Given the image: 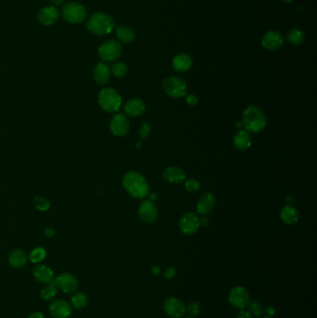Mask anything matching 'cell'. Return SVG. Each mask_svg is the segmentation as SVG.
<instances>
[{
    "mask_svg": "<svg viewBox=\"0 0 317 318\" xmlns=\"http://www.w3.org/2000/svg\"><path fill=\"white\" fill-rule=\"evenodd\" d=\"M60 16V11L54 6H46L39 10L38 14V22L45 25L49 26L56 23Z\"/></svg>",
    "mask_w": 317,
    "mask_h": 318,
    "instance_id": "9a60e30c",
    "label": "cell"
},
{
    "mask_svg": "<svg viewBox=\"0 0 317 318\" xmlns=\"http://www.w3.org/2000/svg\"><path fill=\"white\" fill-rule=\"evenodd\" d=\"M252 318L251 315L248 312V311H241L239 312V314L237 315V318Z\"/></svg>",
    "mask_w": 317,
    "mask_h": 318,
    "instance_id": "60d3db41",
    "label": "cell"
},
{
    "mask_svg": "<svg viewBox=\"0 0 317 318\" xmlns=\"http://www.w3.org/2000/svg\"><path fill=\"white\" fill-rule=\"evenodd\" d=\"M266 313H267V315H268L269 317H271V316H273L274 313H275V309L273 308L272 306H268V307L266 308Z\"/></svg>",
    "mask_w": 317,
    "mask_h": 318,
    "instance_id": "f6af8a7d",
    "label": "cell"
},
{
    "mask_svg": "<svg viewBox=\"0 0 317 318\" xmlns=\"http://www.w3.org/2000/svg\"><path fill=\"white\" fill-rule=\"evenodd\" d=\"M122 184L127 193L134 198L141 199L149 195L148 182L138 171L131 170L127 172L122 179Z\"/></svg>",
    "mask_w": 317,
    "mask_h": 318,
    "instance_id": "6da1fadb",
    "label": "cell"
},
{
    "mask_svg": "<svg viewBox=\"0 0 317 318\" xmlns=\"http://www.w3.org/2000/svg\"><path fill=\"white\" fill-rule=\"evenodd\" d=\"M215 204H216V198L214 194L211 192H206L199 198L196 205V211L200 215H207L213 210Z\"/></svg>",
    "mask_w": 317,
    "mask_h": 318,
    "instance_id": "e0dca14e",
    "label": "cell"
},
{
    "mask_svg": "<svg viewBox=\"0 0 317 318\" xmlns=\"http://www.w3.org/2000/svg\"><path fill=\"white\" fill-rule=\"evenodd\" d=\"M271 318V317H267V318Z\"/></svg>",
    "mask_w": 317,
    "mask_h": 318,
    "instance_id": "681fc988",
    "label": "cell"
},
{
    "mask_svg": "<svg viewBox=\"0 0 317 318\" xmlns=\"http://www.w3.org/2000/svg\"><path fill=\"white\" fill-rule=\"evenodd\" d=\"M27 262V255L23 250L16 249L13 250L9 255V263L14 269H20L23 267Z\"/></svg>",
    "mask_w": 317,
    "mask_h": 318,
    "instance_id": "d4e9b609",
    "label": "cell"
},
{
    "mask_svg": "<svg viewBox=\"0 0 317 318\" xmlns=\"http://www.w3.org/2000/svg\"><path fill=\"white\" fill-rule=\"evenodd\" d=\"M71 302H72V305L75 309L80 310V309L85 308L87 306V304L89 302V298H88L87 294H85L83 292H76L72 296Z\"/></svg>",
    "mask_w": 317,
    "mask_h": 318,
    "instance_id": "4316f807",
    "label": "cell"
},
{
    "mask_svg": "<svg viewBox=\"0 0 317 318\" xmlns=\"http://www.w3.org/2000/svg\"><path fill=\"white\" fill-rule=\"evenodd\" d=\"M185 189L191 194H196L200 189V182L195 178L188 179L185 182Z\"/></svg>",
    "mask_w": 317,
    "mask_h": 318,
    "instance_id": "836d02e7",
    "label": "cell"
},
{
    "mask_svg": "<svg viewBox=\"0 0 317 318\" xmlns=\"http://www.w3.org/2000/svg\"><path fill=\"white\" fill-rule=\"evenodd\" d=\"M179 227L183 234L192 235L196 234L200 227L199 217L194 212H187L180 219Z\"/></svg>",
    "mask_w": 317,
    "mask_h": 318,
    "instance_id": "9c48e42d",
    "label": "cell"
},
{
    "mask_svg": "<svg viewBox=\"0 0 317 318\" xmlns=\"http://www.w3.org/2000/svg\"><path fill=\"white\" fill-rule=\"evenodd\" d=\"M33 275L36 280L42 284H48L54 281V273L46 265H38L33 270Z\"/></svg>",
    "mask_w": 317,
    "mask_h": 318,
    "instance_id": "44dd1931",
    "label": "cell"
},
{
    "mask_svg": "<svg viewBox=\"0 0 317 318\" xmlns=\"http://www.w3.org/2000/svg\"><path fill=\"white\" fill-rule=\"evenodd\" d=\"M151 271H152V273H153L154 274L158 275L159 273H161V269H160V267H159L158 265H153L152 268H151Z\"/></svg>",
    "mask_w": 317,
    "mask_h": 318,
    "instance_id": "b9f144b4",
    "label": "cell"
},
{
    "mask_svg": "<svg viewBox=\"0 0 317 318\" xmlns=\"http://www.w3.org/2000/svg\"><path fill=\"white\" fill-rule=\"evenodd\" d=\"M86 25L87 29L93 35L106 36L114 28V22L108 13L96 12L88 19Z\"/></svg>",
    "mask_w": 317,
    "mask_h": 318,
    "instance_id": "3957f363",
    "label": "cell"
},
{
    "mask_svg": "<svg viewBox=\"0 0 317 318\" xmlns=\"http://www.w3.org/2000/svg\"><path fill=\"white\" fill-rule=\"evenodd\" d=\"M284 44V38L282 34L276 31H269L261 39V45L269 51H274L279 49Z\"/></svg>",
    "mask_w": 317,
    "mask_h": 318,
    "instance_id": "5bb4252c",
    "label": "cell"
},
{
    "mask_svg": "<svg viewBox=\"0 0 317 318\" xmlns=\"http://www.w3.org/2000/svg\"><path fill=\"white\" fill-rule=\"evenodd\" d=\"M150 198H151V200H157L158 199V195L156 194V193H151L150 194Z\"/></svg>",
    "mask_w": 317,
    "mask_h": 318,
    "instance_id": "bcb514c9",
    "label": "cell"
},
{
    "mask_svg": "<svg viewBox=\"0 0 317 318\" xmlns=\"http://www.w3.org/2000/svg\"><path fill=\"white\" fill-rule=\"evenodd\" d=\"M146 109L144 102L138 98L128 100L124 105V112L131 117H137L141 115Z\"/></svg>",
    "mask_w": 317,
    "mask_h": 318,
    "instance_id": "ac0fdd59",
    "label": "cell"
},
{
    "mask_svg": "<svg viewBox=\"0 0 317 318\" xmlns=\"http://www.w3.org/2000/svg\"><path fill=\"white\" fill-rule=\"evenodd\" d=\"M233 146L238 151L245 152L249 149L252 143L251 137L249 131L244 130L238 131L233 137Z\"/></svg>",
    "mask_w": 317,
    "mask_h": 318,
    "instance_id": "7402d4cb",
    "label": "cell"
},
{
    "mask_svg": "<svg viewBox=\"0 0 317 318\" xmlns=\"http://www.w3.org/2000/svg\"><path fill=\"white\" fill-rule=\"evenodd\" d=\"M283 1H284V2H286V3H289H289H291L293 0H283Z\"/></svg>",
    "mask_w": 317,
    "mask_h": 318,
    "instance_id": "c3c4849f",
    "label": "cell"
},
{
    "mask_svg": "<svg viewBox=\"0 0 317 318\" xmlns=\"http://www.w3.org/2000/svg\"><path fill=\"white\" fill-rule=\"evenodd\" d=\"M47 256V251L44 248H41V247H38V248H36L32 252L30 253V256H29V259L30 261L34 263H39V262H42Z\"/></svg>",
    "mask_w": 317,
    "mask_h": 318,
    "instance_id": "1f68e13d",
    "label": "cell"
},
{
    "mask_svg": "<svg viewBox=\"0 0 317 318\" xmlns=\"http://www.w3.org/2000/svg\"><path fill=\"white\" fill-rule=\"evenodd\" d=\"M98 103L105 112H117L121 107V96L114 89L105 88L98 94Z\"/></svg>",
    "mask_w": 317,
    "mask_h": 318,
    "instance_id": "277c9868",
    "label": "cell"
},
{
    "mask_svg": "<svg viewBox=\"0 0 317 318\" xmlns=\"http://www.w3.org/2000/svg\"><path fill=\"white\" fill-rule=\"evenodd\" d=\"M116 36H117L118 39L125 44L133 42L135 40V38H136L134 31L128 25L118 26L116 28Z\"/></svg>",
    "mask_w": 317,
    "mask_h": 318,
    "instance_id": "484cf974",
    "label": "cell"
},
{
    "mask_svg": "<svg viewBox=\"0 0 317 318\" xmlns=\"http://www.w3.org/2000/svg\"><path fill=\"white\" fill-rule=\"evenodd\" d=\"M287 203H288V205H290L293 201H294V198L292 197V196H289V197H287Z\"/></svg>",
    "mask_w": 317,
    "mask_h": 318,
    "instance_id": "7dc6e473",
    "label": "cell"
},
{
    "mask_svg": "<svg viewBox=\"0 0 317 318\" xmlns=\"http://www.w3.org/2000/svg\"><path fill=\"white\" fill-rule=\"evenodd\" d=\"M164 179L171 183H181L186 178V173L183 169L176 166L168 167L163 173Z\"/></svg>",
    "mask_w": 317,
    "mask_h": 318,
    "instance_id": "ffe728a7",
    "label": "cell"
},
{
    "mask_svg": "<svg viewBox=\"0 0 317 318\" xmlns=\"http://www.w3.org/2000/svg\"><path fill=\"white\" fill-rule=\"evenodd\" d=\"M109 128L114 136L124 137L129 133L131 126L128 117L125 114H115L110 121Z\"/></svg>",
    "mask_w": 317,
    "mask_h": 318,
    "instance_id": "30bf717a",
    "label": "cell"
},
{
    "mask_svg": "<svg viewBox=\"0 0 317 318\" xmlns=\"http://www.w3.org/2000/svg\"><path fill=\"white\" fill-rule=\"evenodd\" d=\"M50 2H51V4H52V6H54V7H60V6H62L63 4H64V2H65V0H49Z\"/></svg>",
    "mask_w": 317,
    "mask_h": 318,
    "instance_id": "7bdbcfd3",
    "label": "cell"
},
{
    "mask_svg": "<svg viewBox=\"0 0 317 318\" xmlns=\"http://www.w3.org/2000/svg\"><path fill=\"white\" fill-rule=\"evenodd\" d=\"M186 103L191 105V106H196L198 103V99L196 98L195 95L191 94V95H188L186 98Z\"/></svg>",
    "mask_w": 317,
    "mask_h": 318,
    "instance_id": "74e56055",
    "label": "cell"
},
{
    "mask_svg": "<svg viewBox=\"0 0 317 318\" xmlns=\"http://www.w3.org/2000/svg\"><path fill=\"white\" fill-rule=\"evenodd\" d=\"M304 33L298 28L292 29L288 35V41L291 45L298 46L304 41Z\"/></svg>",
    "mask_w": 317,
    "mask_h": 318,
    "instance_id": "83f0119b",
    "label": "cell"
},
{
    "mask_svg": "<svg viewBox=\"0 0 317 318\" xmlns=\"http://www.w3.org/2000/svg\"><path fill=\"white\" fill-rule=\"evenodd\" d=\"M28 318H44V316H43V314H41L39 312H36V313H33L32 315H30Z\"/></svg>",
    "mask_w": 317,
    "mask_h": 318,
    "instance_id": "ee69618b",
    "label": "cell"
},
{
    "mask_svg": "<svg viewBox=\"0 0 317 318\" xmlns=\"http://www.w3.org/2000/svg\"><path fill=\"white\" fill-rule=\"evenodd\" d=\"M176 273H177V270L174 267H169L164 273V276L166 279H171L176 275Z\"/></svg>",
    "mask_w": 317,
    "mask_h": 318,
    "instance_id": "8d00e7d4",
    "label": "cell"
},
{
    "mask_svg": "<svg viewBox=\"0 0 317 318\" xmlns=\"http://www.w3.org/2000/svg\"><path fill=\"white\" fill-rule=\"evenodd\" d=\"M199 225L200 226H209L210 225V221L208 218L206 217H203V218H199Z\"/></svg>",
    "mask_w": 317,
    "mask_h": 318,
    "instance_id": "f35d334b",
    "label": "cell"
},
{
    "mask_svg": "<svg viewBox=\"0 0 317 318\" xmlns=\"http://www.w3.org/2000/svg\"><path fill=\"white\" fill-rule=\"evenodd\" d=\"M243 127L247 131L258 133L264 130L267 120L266 116L261 108L257 106H249L243 113Z\"/></svg>",
    "mask_w": 317,
    "mask_h": 318,
    "instance_id": "7a4b0ae2",
    "label": "cell"
},
{
    "mask_svg": "<svg viewBox=\"0 0 317 318\" xmlns=\"http://www.w3.org/2000/svg\"><path fill=\"white\" fill-rule=\"evenodd\" d=\"M94 81L98 85H106L111 77L110 68L104 63H98L93 68Z\"/></svg>",
    "mask_w": 317,
    "mask_h": 318,
    "instance_id": "d6986e66",
    "label": "cell"
},
{
    "mask_svg": "<svg viewBox=\"0 0 317 318\" xmlns=\"http://www.w3.org/2000/svg\"><path fill=\"white\" fill-rule=\"evenodd\" d=\"M150 131H151V127H150L149 124L146 123V122L143 123V124L140 126V131H139L140 139H141V140H144L145 138H147L148 135L150 134Z\"/></svg>",
    "mask_w": 317,
    "mask_h": 318,
    "instance_id": "d590c367",
    "label": "cell"
},
{
    "mask_svg": "<svg viewBox=\"0 0 317 318\" xmlns=\"http://www.w3.org/2000/svg\"><path fill=\"white\" fill-rule=\"evenodd\" d=\"M163 308L169 318H181L185 314L186 307L184 303L177 298H168L164 301Z\"/></svg>",
    "mask_w": 317,
    "mask_h": 318,
    "instance_id": "7c38bea8",
    "label": "cell"
},
{
    "mask_svg": "<svg viewBox=\"0 0 317 318\" xmlns=\"http://www.w3.org/2000/svg\"><path fill=\"white\" fill-rule=\"evenodd\" d=\"M140 220L146 224L154 223L158 216V208L152 200L142 201L138 208Z\"/></svg>",
    "mask_w": 317,
    "mask_h": 318,
    "instance_id": "8fae6325",
    "label": "cell"
},
{
    "mask_svg": "<svg viewBox=\"0 0 317 318\" xmlns=\"http://www.w3.org/2000/svg\"><path fill=\"white\" fill-rule=\"evenodd\" d=\"M54 282L58 290H61L65 293H74L78 289L77 278L70 273H64L60 274Z\"/></svg>",
    "mask_w": 317,
    "mask_h": 318,
    "instance_id": "4fadbf2b",
    "label": "cell"
},
{
    "mask_svg": "<svg viewBox=\"0 0 317 318\" xmlns=\"http://www.w3.org/2000/svg\"><path fill=\"white\" fill-rule=\"evenodd\" d=\"M187 311H188V313H189L190 316H192V317H196V316H197V315L199 314V312H200L199 304H198L197 302H196V301L191 302V303L187 306Z\"/></svg>",
    "mask_w": 317,
    "mask_h": 318,
    "instance_id": "e575fe53",
    "label": "cell"
},
{
    "mask_svg": "<svg viewBox=\"0 0 317 318\" xmlns=\"http://www.w3.org/2000/svg\"><path fill=\"white\" fill-rule=\"evenodd\" d=\"M87 9L78 2H69L63 7L62 14L64 19L70 23H81L87 18Z\"/></svg>",
    "mask_w": 317,
    "mask_h": 318,
    "instance_id": "5b68a950",
    "label": "cell"
},
{
    "mask_svg": "<svg viewBox=\"0 0 317 318\" xmlns=\"http://www.w3.org/2000/svg\"></svg>",
    "mask_w": 317,
    "mask_h": 318,
    "instance_id": "f907efd6",
    "label": "cell"
},
{
    "mask_svg": "<svg viewBox=\"0 0 317 318\" xmlns=\"http://www.w3.org/2000/svg\"><path fill=\"white\" fill-rule=\"evenodd\" d=\"M110 71L115 77H123L128 74L129 69H128V66L126 64H124L122 62H117V63H114L111 66Z\"/></svg>",
    "mask_w": 317,
    "mask_h": 318,
    "instance_id": "f546056e",
    "label": "cell"
},
{
    "mask_svg": "<svg viewBox=\"0 0 317 318\" xmlns=\"http://www.w3.org/2000/svg\"><path fill=\"white\" fill-rule=\"evenodd\" d=\"M298 218L299 213L298 209L291 205L284 206L280 211V219L285 225H295L298 223Z\"/></svg>",
    "mask_w": 317,
    "mask_h": 318,
    "instance_id": "603a6c76",
    "label": "cell"
},
{
    "mask_svg": "<svg viewBox=\"0 0 317 318\" xmlns=\"http://www.w3.org/2000/svg\"><path fill=\"white\" fill-rule=\"evenodd\" d=\"M163 89L167 95L174 99L182 98L187 93L186 82L178 76H168L163 81Z\"/></svg>",
    "mask_w": 317,
    "mask_h": 318,
    "instance_id": "8992f818",
    "label": "cell"
},
{
    "mask_svg": "<svg viewBox=\"0 0 317 318\" xmlns=\"http://www.w3.org/2000/svg\"><path fill=\"white\" fill-rule=\"evenodd\" d=\"M46 285L47 286L41 291V298L44 300H50L56 296L58 293V288L54 281Z\"/></svg>",
    "mask_w": 317,
    "mask_h": 318,
    "instance_id": "f1b7e54d",
    "label": "cell"
},
{
    "mask_svg": "<svg viewBox=\"0 0 317 318\" xmlns=\"http://www.w3.org/2000/svg\"><path fill=\"white\" fill-rule=\"evenodd\" d=\"M34 204H35V206H36V208L38 209V211H41V212L47 211L49 209V207H50L49 201L47 200L46 197H36L35 200H34Z\"/></svg>",
    "mask_w": 317,
    "mask_h": 318,
    "instance_id": "d6a6232c",
    "label": "cell"
},
{
    "mask_svg": "<svg viewBox=\"0 0 317 318\" xmlns=\"http://www.w3.org/2000/svg\"><path fill=\"white\" fill-rule=\"evenodd\" d=\"M50 315L54 318H68L72 314V306L64 299H56L49 305Z\"/></svg>",
    "mask_w": 317,
    "mask_h": 318,
    "instance_id": "2e32d148",
    "label": "cell"
},
{
    "mask_svg": "<svg viewBox=\"0 0 317 318\" xmlns=\"http://www.w3.org/2000/svg\"><path fill=\"white\" fill-rule=\"evenodd\" d=\"M123 47L120 42L116 40H107L103 42L98 49L99 57L103 62L110 63L121 56Z\"/></svg>",
    "mask_w": 317,
    "mask_h": 318,
    "instance_id": "52a82bcc",
    "label": "cell"
},
{
    "mask_svg": "<svg viewBox=\"0 0 317 318\" xmlns=\"http://www.w3.org/2000/svg\"><path fill=\"white\" fill-rule=\"evenodd\" d=\"M193 66V61L191 57L185 53H180L173 58L172 66L177 72H187Z\"/></svg>",
    "mask_w": 317,
    "mask_h": 318,
    "instance_id": "cb8c5ba5",
    "label": "cell"
},
{
    "mask_svg": "<svg viewBox=\"0 0 317 318\" xmlns=\"http://www.w3.org/2000/svg\"><path fill=\"white\" fill-rule=\"evenodd\" d=\"M228 299L233 307L244 309L249 305L250 301V297L248 290L243 287L237 286V287H233V289L230 290L228 294Z\"/></svg>",
    "mask_w": 317,
    "mask_h": 318,
    "instance_id": "ba28073f",
    "label": "cell"
},
{
    "mask_svg": "<svg viewBox=\"0 0 317 318\" xmlns=\"http://www.w3.org/2000/svg\"><path fill=\"white\" fill-rule=\"evenodd\" d=\"M249 308V313L254 316L255 318H261V316L264 314V309L260 301L258 300H253L249 301V305L247 306Z\"/></svg>",
    "mask_w": 317,
    "mask_h": 318,
    "instance_id": "4dcf8cb0",
    "label": "cell"
},
{
    "mask_svg": "<svg viewBox=\"0 0 317 318\" xmlns=\"http://www.w3.org/2000/svg\"><path fill=\"white\" fill-rule=\"evenodd\" d=\"M44 233H45V235L47 236V237H49V238H51V237H53L55 235V231L52 228H50V227L46 228L45 231H44Z\"/></svg>",
    "mask_w": 317,
    "mask_h": 318,
    "instance_id": "ab89813d",
    "label": "cell"
}]
</instances>
